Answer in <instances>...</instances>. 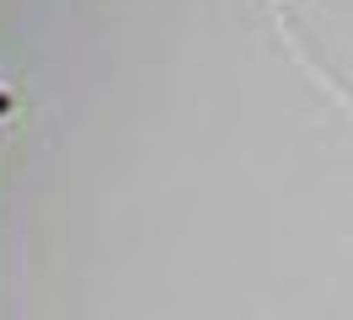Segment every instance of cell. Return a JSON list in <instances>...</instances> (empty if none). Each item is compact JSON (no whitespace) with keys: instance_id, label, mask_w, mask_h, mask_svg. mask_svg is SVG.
Listing matches in <instances>:
<instances>
[{"instance_id":"6da1fadb","label":"cell","mask_w":353,"mask_h":320,"mask_svg":"<svg viewBox=\"0 0 353 320\" xmlns=\"http://www.w3.org/2000/svg\"><path fill=\"white\" fill-rule=\"evenodd\" d=\"M279 21L305 43V54L353 96V0H273Z\"/></svg>"}]
</instances>
